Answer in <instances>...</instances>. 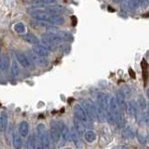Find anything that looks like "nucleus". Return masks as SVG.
Masks as SVG:
<instances>
[{
  "label": "nucleus",
  "instance_id": "14",
  "mask_svg": "<svg viewBox=\"0 0 149 149\" xmlns=\"http://www.w3.org/2000/svg\"><path fill=\"white\" fill-rule=\"evenodd\" d=\"M116 101L118 102V105L120 107L121 110L126 111V108H127V102H126L125 100V95L123 94V92L119 91L116 94Z\"/></svg>",
  "mask_w": 149,
  "mask_h": 149
},
{
  "label": "nucleus",
  "instance_id": "24",
  "mask_svg": "<svg viewBox=\"0 0 149 149\" xmlns=\"http://www.w3.org/2000/svg\"><path fill=\"white\" fill-rule=\"evenodd\" d=\"M35 135H32L27 140V149H35L36 144H35Z\"/></svg>",
  "mask_w": 149,
  "mask_h": 149
},
{
  "label": "nucleus",
  "instance_id": "2",
  "mask_svg": "<svg viewBox=\"0 0 149 149\" xmlns=\"http://www.w3.org/2000/svg\"><path fill=\"white\" fill-rule=\"evenodd\" d=\"M107 120L115 124H118L121 121L120 107L115 97H110V114L107 116Z\"/></svg>",
  "mask_w": 149,
  "mask_h": 149
},
{
  "label": "nucleus",
  "instance_id": "20",
  "mask_svg": "<svg viewBox=\"0 0 149 149\" xmlns=\"http://www.w3.org/2000/svg\"><path fill=\"white\" fill-rule=\"evenodd\" d=\"M22 144V142L21 137L19 136V134L14 133V135H13V146H14V148L21 149Z\"/></svg>",
  "mask_w": 149,
  "mask_h": 149
},
{
  "label": "nucleus",
  "instance_id": "17",
  "mask_svg": "<svg viewBox=\"0 0 149 149\" xmlns=\"http://www.w3.org/2000/svg\"><path fill=\"white\" fill-rule=\"evenodd\" d=\"M8 115L5 113V112H2L1 113V116H0V130L4 132L6 128L8 127Z\"/></svg>",
  "mask_w": 149,
  "mask_h": 149
},
{
  "label": "nucleus",
  "instance_id": "12",
  "mask_svg": "<svg viewBox=\"0 0 149 149\" xmlns=\"http://www.w3.org/2000/svg\"><path fill=\"white\" fill-rule=\"evenodd\" d=\"M22 38L24 41H26L27 43H30V44H33V45H38V42H39L38 38H37V37L34 34H31V33L22 35Z\"/></svg>",
  "mask_w": 149,
  "mask_h": 149
},
{
  "label": "nucleus",
  "instance_id": "15",
  "mask_svg": "<svg viewBox=\"0 0 149 149\" xmlns=\"http://www.w3.org/2000/svg\"><path fill=\"white\" fill-rule=\"evenodd\" d=\"M71 136H72V140L76 143V146L78 149H83V143L80 141V136L78 135V133L76 132V130H73V132H71Z\"/></svg>",
  "mask_w": 149,
  "mask_h": 149
},
{
  "label": "nucleus",
  "instance_id": "21",
  "mask_svg": "<svg viewBox=\"0 0 149 149\" xmlns=\"http://www.w3.org/2000/svg\"><path fill=\"white\" fill-rule=\"evenodd\" d=\"M10 73H11V76L12 77H18L19 76V67H18V64L15 61H13L12 64H11V69H10Z\"/></svg>",
  "mask_w": 149,
  "mask_h": 149
},
{
  "label": "nucleus",
  "instance_id": "16",
  "mask_svg": "<svg viewBox=\"0 0 149 149\" xmlns=\"http://www.w3.org/2000/svg\"><path fill=\"white\" fill-rule=\"evenodd\" d=\"M19 132H20V134L22 137H25L28 135V132H29V125H28L26 121L21 122L20 126H19Z\"/></svg>",
  "mask_w": 149,
  "mask_h": 149
},
{
  "label": "nucleus",
  "instance_id": "18",
  "mask_svg": "<svg viewBox=\"0 0 149 149\" xmlns=\"http://www.w3.org/2000/svg\"><path fill=\"white\" fill-rule=\"evenodd\" d=\"M84 138H85L86 142L91 143H93L96 140V134H95L94 132H93V130H87V132H85V134H84Z\"/></svg>",
  "mask_w": 149,
  "mask_h": 149
},
{
  "label": "nucleus",
  "instance_id": "19",
  "mask_svg": "<svg viewBox=\"0 0 149 149\" xmlns=\"http://www.w3.org/2000/svg\"><path fill=\"white\" fill-rule=\"evenodd\" d=\"M8 64H9L8 57L7 55L2 54L1 55V60H0V67H1V71L2 72L6 71V70L8 69Z\"/></svg>",
  "mask_w": 149,
  "mask_h": 149
},
{
  "label": "nucleus",
  "instance_id": "32",
  "mask_svg": "<svg viewBox=\"0 0 149 149\" xmlns=\"http://www.w3.org/2000/svg\"><path fill=\"white\" fill-rule=\"evenodd\" d=\"M63 149H72V148H63Z\"/></svg>",
  "mask_w": 149,
  "mask_h": 149
},
{
  "label": "nucleus",
  "instance_id": "3",
  "mask_svg": "<svg viewBox=\"0 0 149 149\" xmlns=\"http://www.w3.org/2000/svg\"><path fill=\"white\" fill-rule=\"evenodd\" d=\"M36 130H37V133H38V136L41 141L43 149H50V138L46 130L45 125L44 124L37 125Z\"/></svg>",
  "mask_w": 149,
  "mask_h": 149
},
{
  "label": "nucleus",
  "instance_id": "5",
  "mask_svg": "<svg viewBox=\"0 0 149 149\" xmlns=\"http://www.w3.org/2000/svg\"><path fill=\"white\" fill-rule=\"evenodd\" d=\"M74 115L76 116V118L79 121H81L84 124H88V116L87 115L85 109L83 108L82 105L80 104H77L74 107Z\"/></svg>",
  "mask_w": 149,
  "mask_h": 149
},
{
  "label": "nucleus",
  "instance_id": "28",
  "mask_svg": "<svg viewBox=\"0 0 149 149\" xmlns=\"http://www.w3.org/2000/svg\"><path fill=\"white\" fill-rule=\"evenodd\" d=\"M137 137H138V140H139V142L141 143H146V138H144L143 135H141L139 132L137 134Z\"/></svg>",
  "mask_w": 149,
  "mask_h": 149
},
{
  "label": "nucleus",
  "instance_id": "6",
  "mask_svg": "<svg viewBox=\"0 0 149 149\" xmlns=\"http://www.w3.org/2000/svg\"><path fill=\"white\" fill-rule=\"evenodd\" d=\"M27 54H28V58H29L32 63L39 65V66H46V65H48V60L36 54L34 51H28Z\"/></svg>",
  "mask_w": 149,
  "mask_h": 149
},
{
  "label": "nucleus",
  "instance_id": "1",
  "mask_svg": "<svg viewBox=\"0 0 149 149\" xmlns=\"http://www.w3.org/2000/svg\"><path fill=\"white\" fill-rule=\"evenodd\" d=\"M30 14L35 20L39 22H46L51 25H61L63 24L64 22V18L62 15L51 14L46 10H41V9H36L34 11H31Z\"/></svg>",
  "mask_w": 149,
  "mask_h": 149
},
{
  "label": "nucleus",
  "instance_id": "22",
  "mask_svg": "<svg viewBox=\"0 0 149 149\" xmlns=\"http://www.w3.org/2000/svg\"><path fill=\"white\" fill-rule=\"evenodd\" d=\"M13 29L16 33H18V34H23V33L25 32V26H24L23 23L18 22V23H16L15 25H14Z\"/></svg>",
  "mask_w": 149,
  "mask_h": 149
},
{
  "label": "nucleus",
  "instance_id": "31",
  "mask_svg": "<svg viewBox=\"0 0 149 149\" xmlns=\"http://www.w3.org/2000/svg\"><path fill=\"white\" fill-rule=\"evenodd\" d=\"M113 1H114L115 3H120V2H122L123 0H113Z\"/></svg>",
  "mask_w": 149,
  "mask_h": 149
},
{
  "label": "nucleus",
  "instance_id": "8",
  "mask_svg": "<svg viewBox=\"0 0 149 149\" xmlns=\"http://www.w3.org/2000/svg\"><path fill=\"white\" fill-rule=\"evenodd\" d=\"M16 58L19 63L22 64V67L26 69L30 68L32 66V63L25 54H23L21 51H16Z\"/></svg>",
  "mask_w": 149,
  "mask_h": 149
},
{
  "label": "nucleus",
  "instance_id": "11",
  "mask_svg": "<svg viewBox=\"0 0 149 149\" xmlns=\"http://www.w3.org/2000/svg\"><path fill=\"white\" fill-rule=\"evenodd\" d=\"M33 51H34L36 54L41 56V57H44V58L48 57L49 55V50L43 45H35L33 47Z\"/></svg>",
  "mask_w": 149,
  "mask_h": 149
},
{
  "label": "nucleus",
  "instance_id": "7",
  "mask_svg": "<svg viewBox=\"0 0 149 149\" xmlns=\"http://www.w3.org/2000/svg\"><path fill=\"white\" fill-rule=\"evenodd\" d=\"M62 136L61 134V130L59 128V123L56 124L54 121L51 122V130H50V138L52 139V141L57 143L60 141V138Z\"/></svg>",
  "mask_w": 149,
  "mask_h": 149
},
{
  "label": "nucleus",
  "instance_id": "23",
  "mask_svg": "<svg viewBox=\"0 0 149 149\" xmlns=\"http://www.w3.org/2000/svg\"><path fill=\"white\" fill-rule=\"evenodd\" d=\"M122 136L125 138V139H129V138H132L133 137V132L132 128L130 127H127L123 130L122 132Z\"/></svg>",
  "mask_w": 149,
  "mask_h": 149
},
{
  "label": "nucleus",
  "instance_id": "26",
  "mask_svg": "<svg viewBox=\"0 0 149 149\" xmlns=\"http://www.w3.org/2000/svg\"><path fill=\"white\" fill-rule=\"evenodd\" d=\"M129 5L130 8L135 10V9L140 6V2H139V0H129Z\"/></svg>",
  "mask_w": 149,
  "mask_h": 149
},
{
  "label": "nucleus",
  "instance_id": "9",
  "mask_svg": "<svg viewBox=\"0 0 149 149\" xmlns=\"http://www.w3.org/2000/svg\"><path fill=\"white\" fill-rule=\"evenodd\" d=\"M44 10L48 11L51 14H56V15H62V14L67 12L66 8L63 6H60V5H53V6L45 7Z\"/></svg>",
  "mask_w": 149,
  "mask_h": 149
},
{
  "label": "nucleus",
  "instance_id": "4",
  "mask_svg": "<svg viewBox=\"0 0 149 149\" xmlns=\"http://www.w3.org/2000/svg\"><path fill=\"white\" fill-rule=\"evenodd\" d=\"M81 105L84 109H85L87 115L88 116V118L92 120L98 119L97 118V106L90 99H84L81 102Z\"/></svg>",
  "mask_w": 149,
  "mask_h": 149
},
{
  "label": "nucleus",
  "instance_id": "29",
  "mask_svg": "<svg viewBox=\"0 0 149 149\" xmlns=\"http://www.w3.org/2000/svg\"><path fill=\"white\" fill-rule=\"evenodd\" d=\"M38 1L42 4H51V3H55L57 0H38Z\"/></svg>",
  "mask_w": 149,
  "mask_h": 149
},
{
  "label": "nucleus",
  "instance_id": "13",
  "mask_svg": "<svg viewBox=\"0 0 149 149\" xmlns=\"http://www.w3.org/2000/svg\"><path fill=\"white\" fill-rule=\"evenodd\" d=\"M74 129L76 130V132L78 133V135L80 137L82 135L85 134V132H85V124L77 119L74 121Z\"/></svg>",
  "mask_w": 149,
  "mask_h": 149
},
{
  "label": "nucleus",
  "instance_id": "30",
  "mask_svg": "<svg viewBox=\"0 0 149 149\" xmlns=\"http://www.w3.org/2000/svg\"><path fill=\"white\" fill-rule=\"evenodd\" d=\"M113 149H128V148H126L125 146H116V147H114Z\"/></svg>",
  "mask_w": 149,
  "mask_h": 149
},
{
  "label": "nucleus",
  "instance_id": "25",
  "mask_svg": "<svg viewBox=\"0 0 149 149\" xmlns=\"http://www.w3.org/2000/svg\"><path fill=\"white\" fill-rule=\"evenodd\" d=\"M138 106L140 107V109H141V110H144V109L146 108V99H144L143 96H140L139 97Z\"/></svg>",
  "mask_w": 149,
  "mask_h": 149
},
{
  "label": "nucleus",
  "instance_id": "27",
  "mask_svg": "<svg viewBox=\"0 0 149 149\" xmlns=\"http://www.w3.org/2000/svg\"><path fill=\"white\" fill-rule=\"evenodd\" d=\"M139 2H140V6L143 8H146L148 6V3H149L148 0H139Z\"/></svg>",
  "mask_w": 149,
  "mask_h": 149
},
{
  "label": "nucleus",
  "instance_id": "10",
  "mask_svg": "<svg viewBox=\"0 0 149 149\" xmlns=\"http://www.w3.org/2000/svg\"><path fill=\"white\" fill-rule=\"evenodd\" d=\"M59 128H60V130H61L62 137L63 138L64 141H67V142L71 141V139H72L71 132H70V130H69L67 126L65 125L63 122H60L59 123Z\"/></svg>",
  "mask_w": 149,
  "mask_h": 149
}]
</instances>
